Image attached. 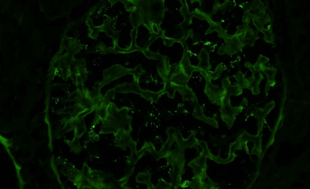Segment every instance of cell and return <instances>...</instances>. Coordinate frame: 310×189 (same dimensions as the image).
<instances>
[{
	"mask_svg": "<svg viewBox=\"0 0 310 189\" xmlns=\"http://www.w3.org/2000/svg\"><path fill=\"white\" fill-rule=\"evenodd\" d=\"M200 72L205 80L204 93L212 103L220 106L226 95V91L223 89L212 83L211 79L204 71L201 70Z\"/></svg>",
	"mask_w": 310,
	"mask_h": 189,
	"instance_id": "cell-1",
	"label": "cell"
},
{
	"mask_svg": "<svg viewBox=\"0 0 310 189\" xmlns=\"http://www.w3.org/2000/svg\"><path fill=\"white\" fill-rule=\"evenodd\" d=\"M220 106L221 119L229 125L233 123L236 116L239 114L243 108L241 105L232 107L231 104L230 98L226 95Z\"/></svg>",
	"mask_w": 310,
	"mask_h": 189,
	"instance_id": "cell-2",
	"label": "cell"
},
{
	"mask_svg": "<svg viewBox=\"0 0 310 189\" xmlns=\"http://www.w3.org/2000/svg\"><path fill=\"white\" fill-rule=\"evenodd\" d=\"M230 78L227 76L222 81V86L226 93V95L229 97L232 96H238L242 93V88L237 85H232L230 80Z\"/></svg>",
	"mask_w": 310,
	"mask_h": 189,
	"instance_id": "cell-3",
	"label": "cell"
},
{
	"mask_svg": "<svg viewBox=\"0 0 310 189\" xmlns=\"http://www.w3.org/2000/svg\"><path fill=\"white\" fill-rule=\"evenodd\" d=\"M176 90L181 96L183 100L184 101L198 103L197 98L193 89L189 87L187 84L176 86Z\"/></svg>",
	"mask_w": 310,
	"mask_h": 189,
	"instance_id": "cell-4",
	"label": "cell"
},
{
	"mask_svg": "<svg viewBox=\"0 0 310 189\" xmlns=\"http://www.w3.org/2000/svg\"><path fill=\"white\" fill-rule=\"evenodd\" d=\"M190 79L180 69L179 71L174 72L169 76V81L176 86L186 85Z\"/></svg>",
	"mask_w": 310,
	"mask_h": 189,
	"instance_id": "cell-5",
	"label": "cell"
},
{
	"mask_svg": "<svg viewBox=\"0 0 310 189\" xmlns=\"http://www.w3.org/2000/svg\"><path fill=\"white\" fill-rule=\"evenodd\" d=\"M193 114L197 119L202 120L207 123L213 124H215L217 123V121L214 118L207 117L206 116L203 107L198 103L195 104Z\"/></svg>",
	"mask_w": 310,
	"mask_h": 189,
	"instance_id": "cell-6",
	"label": "cell"
},
{
	"mask_svg": "<svg viewBox=\"0 0 310 189\" xmlns=\"http://www.w3.org/2000/svg\"><path fill=\"white\" fill-rule=\"evenodd\" d=\"M259 38L258 32L247 25L245 30L243 41L251 46H253L255 41Z\"/></svg>",
	"mask_w": 310,
	"mask_h": 189,
	"instance_id": "cell-7",
	"label": "cell"
},
{
	"mask_svg": "<svg viewBox=\"0 0 310 189\" xmlns=\"http://www.w3.org/2000/svg\"><path fill=\"white\" fill-rule=\"evenodd\" d=\"M249 10L252 15L256 17H259L265 12L264 4L260 0L254 1Z\"/></svg>",
	"mask_w": 310,
	"mask_h": 189,
	"instance_id": "cell-8",
	"label": "cell"
},
{
	"mask_svg": "<svg viewBox=\"0 0 310 189\" xmlns=\"http://www.w3.org/2000/svg\"><path fill=\"white\" fill-rule=\"evenodd\" d=\"M262 71L266 75L268 78L267 83L270 86H274L275 83L274 78L276 73V69L273 67L265 66Z\"/></svg>",
	"mask_w": 310,
	"mask_h": 189,
	"instance_id": "cell-9",
	"label": "cell"
},
{
	"mask_svg": "<svg viewBox=\"0 0 310 189\" xmlns=\"http://www.w3.org/2000/svg\"><path fill=\"white\" fill-rule=\"evenodd\" d=\"M236 80V84L242 89L244 88H248L249 85V80L244 76L241 71L238 72L235 75Z\"/></svg>",
	"mask_w": 310,
	"mask_h": 189,
	"instance_id": "cell-10",
	"label": "cell"
},
{
	"mask_svg": "<svg viewBox=\"0 0 310 189\" xmlns=\"http://www.w3.org/2000/svg\"><path fill=\"white\" fill-rule=\"evenodd\" d=\"M164 87L163 89L168 96L171 98H174L176 90V86L171 83L169 80L164 82Z\"/></svg>",
	"mask_w": 310,
	"mask_h": 189,
	"instance_id": "cell-11",
	"label": "cell"
},
{
	"mask_svg": "<svg viewBox=\"0 0 310 189\" xmlns=\"http://www.w3.org/2000/svg\"><path fill=\"white\" fill-rule=\"evenodd\" d=\"M204 71L211 80H214L217 79L221 76L223 71V68L222 67H218L214 71Z\"/></svg>",
	"mask_w": 310,
	"mask_h": 189,
	"instance_id": "cell-12",
	"label": "cell"
},
{
	"mask_svg": "<svg viewBox=\"0 0 310 189\" xmlns=\"http://www.w3.org/2000/svg\"><path fill=\"white\" fill-rule=\"evenodd\" d=\"M261 32L264 35V40L268 43H272L273 42L274 37L272 32L269 30L263 28Z\"/></svg>",
	"mask_w": 310,
	"mask_h": 189,
	"instance_id": "cell-13",
	"label": "cell"
},
{
	"mask_svg": "<svg viewBox=\"0 0 310 189\" xmlns=\"http://www.w3.org/2000/svg\"><path fill=\"white\" fill-rule=\"evenodd\" d=\"M252 18L253 24L256 29L258 31L261 32L264 28V24L258 17L252 15Z\"/></svg>",
	"mask_w": 310,
	"mask_h": 189,
	"instance_id": "cell-14",
	"label": "cell"
},
{
	"mask_svg": "<svg viewBox=\"0 0 310 189\" xmlns=\"http://www.w3.org/2000/svg\"><path fill=\"white\" fill-rule=\"evenodd\" d=\"M258 17L264 25L271 21L269 15L266 12Z\"/></svg>",
	"mask_w": 310,
	"mask_h": 189,
	"instance_id": "cell-15",
	"label": "cell"
},
{
	"mask_svg": "<svg viewBox=\"0 0 310 189\" xmlns=\"http://www.w3.org/2000/svg\"><path fill=\"white\" fill-rule=\"evenodd\" d=\"M269 61V59L268 58L262 55H259L257 61L265 65Z\"/></svg>",
	"mask_w": 310,
	"mask_h": 189,
	"instance_id": "cell-16",
	"label": "cell"
},
{
	"mask_svg": "<svg viewBox=\"0 0 310 189\" xmlns=\"http://www.w3.org/2000/svg\"><path fill=\"white\" fill-rule=\"evenodd\" d=\"M245 66L246 67L249 68L252 72L255 71L254 65L249 62H246L245 63Z\"/></svg>",
	"mask_w": 310,
	"mask_h": 189,
	"instance_id": "cell-17",
	"label": "cell"
}]
</instances>
